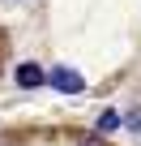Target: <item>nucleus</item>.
<instances>
[{
  "mask_svg": "<svg viewBox=\"0 0 141 146\" xmlns=\"http://www.w3.org/2000/svg\"><path fill=\"white\" fill-rule=\"evenodd\" d=\"M47 82L56 86V90H64V95H77L86 82H81V73H73V69H51L47 73Z\"/></svg>",
  "mask_w": 141,
  "mask_h": 146,
  "instance_id": "obj_1",
  "label": "nucleus"
},
{
  "mask_svg": "<svg viewBox=\"0 0 141 146\" xmlns=\"http://www.w3.org/2000/svg\"><path fill=\"white\" fill-rule=\"evenodd\" d=\"M17 82H22V86H39V82H47V73H43L39 64H22V69H17Z\"/></svg>",
  "mask_w": 141,
  "mask_h": 146,
  "instance_id": "obj_2",
  "label": "nucleus"
},
{
  "mask_svg": "<svg viewBox=\"0 0 141 146\" xmlns=\"http://www.w3.org/2000/svg\"><path fill=\"white\" fill-rule=\"evenodd\" d=\"M115 129H120V116L115 112H103L98 116V133H115Z\"/></svg>",
  "mask_w": 141,
  "mask_h": 146,
  "instance_id": "obj_3",
  "label": "nucleus"
},
{
  "mask_svg": "<svg viewBox=\"0 0 141 146\" xmlns=\"http://www.w3.org/2000/svg\"><path fill=\"white\" fill-rule=\"evenodd\" d=\"M128 129H137V133H141V108H137V112L128 116Z\"/></svg>",
  "mask_w": 141,
  "mask_h": 146,
  "instance_id": "obj_4",
  "label": "nucleus"
},
{
  "mask_svg": "<svg viewBox=\"0 0 141 146\" xmlns=\"http://www.w3.org/2000/svg\"><path fill=\"white\" fill-rule=\"evenodd\" d=\"M81 146H103V142L98 137H81Z\"/></svg>",
  "mask_w": 141,
  "mask_h": 146,
  "instance_id": "obj_5",
  "label": "nucleus"
}]
</instances>
